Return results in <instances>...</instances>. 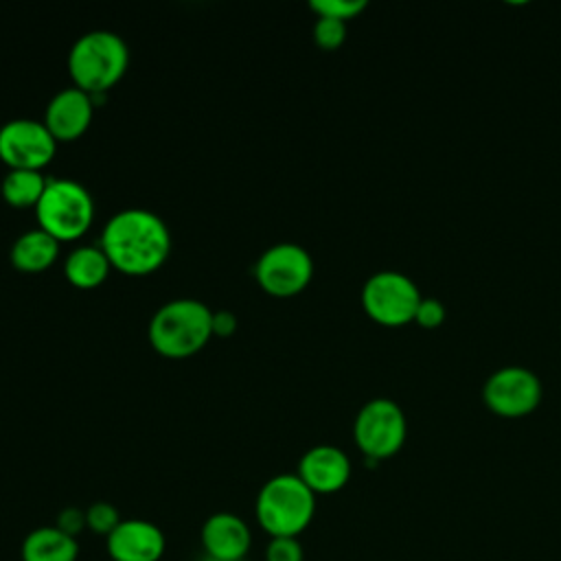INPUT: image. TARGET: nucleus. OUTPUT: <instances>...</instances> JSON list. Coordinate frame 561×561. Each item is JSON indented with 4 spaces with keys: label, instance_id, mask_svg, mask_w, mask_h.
I'll use <instances>...</instances> for the list:
<instances>
[{
    "label": "nucleus",
    "instance_id": "4",
    "mask_svg": "<svg viewBox=\"0 0 561 561\" xmlns=\"http://www.w3.org/2000/svg\"><path fill=\"white\" fill-rule=\"evenodd\" d=\"M254 513L270 537H298L313 519L316 493L298 473H276L261 486Z\"/></svg>",
    "mask_w": 561,
    "mask_h": 561
},
{
    "label": "nucleus",
    "instance_id": "11",
    "mask_svg": "<svg viewBox=\"0 0 561 561\" xmlns=\"http://www.w3.org/2000/svg\"><path fill=\"white\" fill-rule=\"evenodd\" d=\"M105 548L112 561H160L167 548L164 533L149 519L131 517L105 537Z\"/></svg>",
    "mask_w": 561,
    "mask_h": 561
},
{
    "label": "nucleus",
    "instance_id": "12",
    "mask_svg": "<svg viewBox=\"0 0 561 561\" xmlns=\"http://www.w3.org/2000/svg\"><path fill=\"white\" fill-rule=\"evenodd\" d=\"M199 537L204 554L219 561H243L252 546V533L245 519L228 511L206 517Z\"/></svg>",
    "mask_w": 561,
    "mask_h": 561
},
{
    "label": "nucleus",
    "instance_id": "16",
    "mask_svg": "<svg viewBox=\"0 0 561 561\" xmlns=\"http://www.w3.org/2000/svg\"><path fill=\"white\" fill-rule=\"evenodd\" d=\"M59 254V239L44 228L22 232L11 245V263L22 272L46 270Z\"/></svg>",
    "mask_w": 561,
    "mask_h": 561
},
{
    "label": "nucleus",
    "instance_id": "17",
    "mask_svg": "<svg viewBox=\"0 0 561 561\" xmlns=\"http://www.w3.org/2000/svg\"><path fill=\"white\" fill-rule=\"evenodd\" d=\"M110 265L112 263L101 245H77L68 252L64 261V272L75 287L90 289L105 280Z\"/></svg>",
    "mask_w": 561,
    "mask_h": 561
},
{
    "label": "nucleus",
    "instance_id": "7",
    "mask_svg": "<svg viewBox=\"0 0 561 561\" xmlns=\"http://www.w3.org/2000/svg\"><path fill=\"white\" fill-rule=\"evenodd\" d=\"M421 291L414 280L394 270H381L366 278L362 287V307L375 322L383 327H401L414 322Z\"/></svg>",
    "mask_w": 561,
    "mask_h": 561
},
{
    "label": "nucleus",
    "instance_id": "8",
    "mask_svg": "<svg viewBox=\"0 0 561 561\" xmlns=\"http://www.w3.org/2000/svg\"><path fill=\"white\" fill-rule=\"evenodd\" d=\"M541 394L539 377L526 366H502L482 386L484 405L506 419L530 414L539 405Z\"/></svg>",
    "mask_w": 561,
    "mask_h": 561
},
{
    "label": "nucleus",
    "instance_id": "1",
    "mask_svg": "<svg viewBox=\"0 0 561 561\" xmlns=\"http://www.w3.org/2000/svg\"><path fill=\"white\" fill-rule=\"evenodd\" d=\"M99 245L121 272L147 274L167 261L171 232L158 213L149 208H123L103 226Z\"/></svg>",
    "mask_w": 561,
    "mask_h": 561
},
{
    "label": "nucleus",
    "instance_id": "25",
    "mask_svg": "<svg viewBox=\"0 0 561 561\" xmlns=\"http://www.w3.org/2000/svg\"><path fill=\"white\" fill-rule=\"evenodd\" d=\"M204 561H219V559H213V557H206V554H204Z\"/></svg>",
    "mask_w": 561,
    "mask_h": 561
},
{
    "label": "nucleus",
    "instance_id": "23",
    "mask_svg": "<svg viewBox=\"0 0 561 561\" xmlns=\"http://www.w3.org/2000/svg\"><path fill=\"white\" fill-rule=\"evenodd\" d=\"M445 320V307L438 298H421L416 313H414V322L423 329H436L440 327Z\"/></svg>",
    "mask_w": 561,
    "mask_h": 561
},
{
    "label": "nucleus",
    "instance_id": "15",
    "mask_svg": "<svg viewBox=\"0 0 561 561\" xmlns=\"http://www.w3.org/2000/svg\"><path fill=\"white\" fill-rule=\"evenodd\" d=\"M20 557L22 561H77L79 543L55 524L39 526L24 537Z\"/></svg>",
    "mask_w": 561,
    "mask_h": 561
},
{
    "label": "nucleus",
    "instance_id": "2",
    "mask_svg": "<svg viewBox=\"0 0 561 561\" xmlns=\"http://www.w3.org/2000/svg\"><path fill=\"white\" fill-rule=\"evenodd\" d=\"M215 331V313L197 298H173L158 307L149 322V342L160 355L188 357Z\"/></svg>",
    "mask_w": 561,
    "mask_h": 561
},
{
    "label": "nucleus",
    "instance_id": "3",
    "mask_svg": "<svg viewBox=\"0 0 561 561\" xmlns=\"http://www.w3.org/2000/svg\"><path fill=\"white\" fill-rule=\"evenodd\" d=\"M127 42L107 28H94L79 35L68 53V70L77 88L88 94L110 90L127 70Z\"/></svg>",
    "mask_w": 561,
    "mask_h": 561
},
{
    "label": "nucleus",
    "instance_id": "13",
    "mask_svg": "<svg viewBox=\"0 0 561 561\" xmlns=\"http://www.w3.org/2000/svg\"><path fill=\"white\" fill-rule=\"evenodd\" d=\"M296 473L313 493H335L351 478V460L335 445H316L300 456Z\"/></svg>",
    "mask_w": 561,
    "mask_h": 561
},
{
    "label": "nucleus",
    "instance_id": "9",
    "mask_svg": "<svg viewBox=\"0 0 561 561\" xmlns=\"http://www.w3.org/2000/svg\"><path fill=\"white\" fill-rule=\"evenodd\" d=\"M261 287L274 296H291L307 287L313 274L311 254L291 241L270 245L254 263Z\"/></svg>",
    "mask_w": 561,
    "mask_h": 561
},
{
    "label": "nucleus",
    "instance_id": "10",
    "mask_svg": "<svg viewBox=\"0 0 561 561\" xmlns=\"http://www.w3.org/2000/svg\"><path fill=\"white\" fill-rule=\"evenodd\" d=\"M57 138L44 121L11 118L0 125V158L11 169H42L50 162Z\"/></svg>",
    "mask_w": 561,
    "mask_h": 561
},
{
    "label": "nucleus",
    "instance_id": "21",
    "mask_svg": "<svg viewBox=\"0 0 561 561\" xmlns=\"http://www.w3.org/2000/svg\"><path fill=\"white\" fill-rule=\"evenodd\" d=\"M309 7L318 15L337 18L346 22L366 9V0H311Z\"/></svg>",
    "mask_w": 561,
    "mask_h": 561
},
{
    "label": "nucleus",
    "instance_id": "22",
    "mask_svg": "<svg viewBox=\"0 0 561 561\" xmlns=\"http://www.w3.org/2000/svg\"><path fill=\"white\" fill-rule=\"evenodd\" d=\"M265 561H305L298 537H270L265 546Z\"/></svg>",
    "mask_w": 561,
    "mask_h": 561
},
{
    "label": "nucleus",
    "instance_id": "6",
    "mask_svg": "<svg viewBox=\"0 0 561 561\" xmlns=\"http://www.w3.org/2000/svg\"><path fill=\"white\" fill-rule=\"evenodd\" d=\"M408 434V421L399 403L386 397H377L366 401L353 423V438L366 462H377L394 456Z\"/></svg>",
    "mask_w": 561,
    "mask_h": 561
},
{
    "label": "nucleus",
    "instance_id": "19",
    "mask_svg": "<svg viewBox=\"0 0 561 561\" xmlns=\"http://www.w3.org/2000/svg\"><path fill=\"white\" fill-rule=\"evenodd\" d=\"M118 524H121V515L116 506L110 502H94L85 508V526L96 535L107 537Z\"/></svg>",
    "mask_w": 561,
    "mask_h": 561
},
{
    "label": "nucleus",
    "instance_id": "18",
    "mask_svg": "<svg viewBox=\"0 0 561 561\" xmlns=\"http://www.w3.org/2000/svg\"><path fill=\"white\" fill-rule=\"evenodd\" d=\"M46 178L37 169H11L2 178V197L11 206H35L46 188Z\"/></svg>",
    "mask_w": 561,
    "mask_h": 561
},
{
    "label": "nucleus",
    "instance_id": "14",
    "mask_svg": "<svg viewBox=\"0 0 561 561\" xmlns=\"http://www.w3.org/2000/svg\"><path fill=\"white\" fill-rule=\"evenodd\" d=\"M92 114H94L92 94H88L77 85H70V88H61L48 101L44 123L57 140H72L88 129Z\"/></svg>",
    "mask_w": 561,
    "mask_h": 561
},
{
    "label": "nucleus",
    "instance_id": "5",
    "mask_svg": "<svg viewBox=\"0 0 561 561\" xmlns=\"http://www.w3.org/2000/svg\"><path fill=\"white\" fill-rule=\"evenodd\" d=\"M35 217L39 228L55 239L70 241L81 237L92 224L94 199L81 182L55 178L46 182V188L35 204Z\"/></svg>",
    "mask_w": 561,
    "mask_h": 561
},
{
    "label": "nucleus",
    "instance_id": "20",
    "mask_svg": "<svg viewBox=\"0 0 561 561\" xmlns=\"http://www.w3.org/2000/svg\"><path fill=\"white\" fill-rule=\"evenodd\" d=\"M346 37V22L337 20V18H327V15H318L316 24H313V39L320 48H337Z\"/></svg>",
    "mask_w": 561,
    "mask_h": 561
},
{
    "label": "nucleus",
    "instance_id": "24",
    "mask_svg": "<svg viewBox=\"0 0 561 561\" xmlns=\"http://www.w3.org/2000/svg\"><path fill=\"white\" fill-rule=\"evenodd\" d=\"M55 526H57L59 530H64L66 535H70V537L77 539V535H79L83 528H88V526H85V511H81V508H77V506H68V508H64V511L57 515Z\"/></svg>",
    "mask_w": 561,
    "mask_h": 561
}]
</instances>
